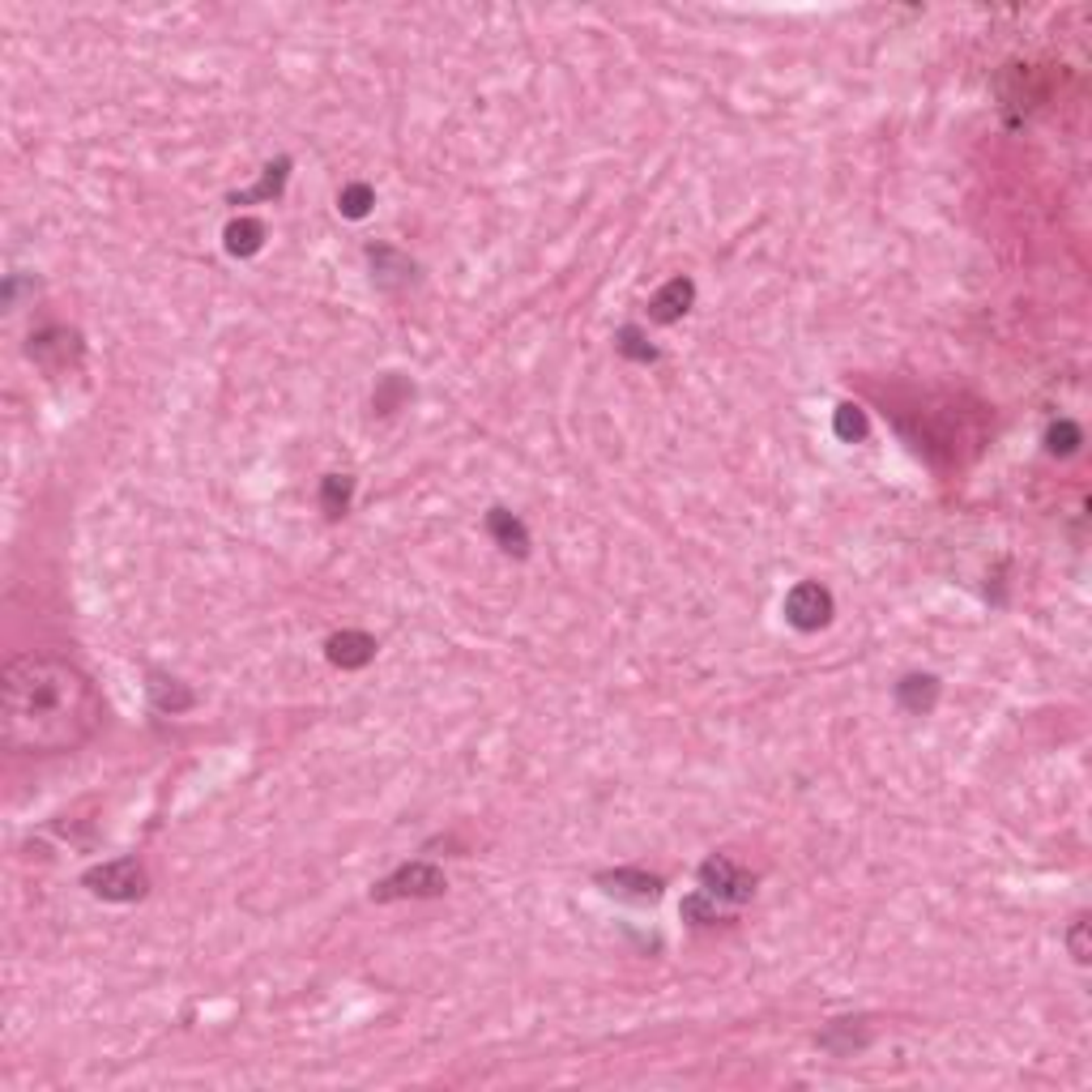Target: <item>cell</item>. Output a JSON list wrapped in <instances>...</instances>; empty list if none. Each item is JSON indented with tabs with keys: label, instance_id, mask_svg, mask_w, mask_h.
Masks as SVG:
<instances>
[{
	"label": "cell",
	"instance_id": "11",
	"mask_svg": "<svg viewBox=\"0 0 1092 1092\" xmlns=\"http://www.w3.org/2000/svg\"><path fill=\"white\" fill-rule=\"evenodd\" d=\"M487 533L504 546L508 556H529V529H525L521 516H512L508 508H491V512H487Z\"/></svg>",
	"mask_w": 1092,
	"mask_h": 1092
},
{
	"label": "cell",
	"instance_id": "16",
	"mask_svg": "<svg viewBox=\"0 0 1092 1092\" xmlns=\"http://www.w3.org/2000/svg\"><path fill=\"white\" fill-rule=\"evenodd\" d=\"M1079 427L1071 422V418H1058V422H1050V431H1046V449L1054 453V457H1071L1075 449H1079Z\"/></svg>",
	"mask_w": 1092,
	"mask_h": 1092
},
{
	"label": "cell",
	"instance_id": "22",
	"mask_svg": "<svg viewBox=\"0 0 1092 1092\" xmlns=\"http://www.w3.org/2000/svg\"><path fill=\"white\" fill-rule=\"evenodd\" d=\"M1067 943H1071V956H1075L1079 964H1088V922H1075L1071 935H1067Z\"/></svg>",
	"mask_w": 1092,
	"mask_h": 1092
},
{
	"label": "cell",
	"instance_id": "18",
	"mask_svg": "<svg viewBox=\"0 0 1092 1092\" xmlns=\"http://www.w3.org/2000/svg\"><path fill=\"white\" fill-rule=\"evenodd\" d=\"M866 431H870V422H866V410L862 406H836V435L845 445H853V440H866Z\"/></svg>",
	"mask_w": 1092,
	"mask_h": 1092
},
{
	"label": "cell",
	"instance_id": "9",
	"mask_svg": "<svg viewBox=\"0 0 1092 1092\" xmlns=\"http://www.w3.org/2000/svg\"><path fill=\"white\" fill-rule=\"evenodd\" d=\"M368 261H372V278H376V286H384V290L406 286V282L414 278V261H410V257H401V252H397V248H389V244L368 248Z\"/></svg>",
	"mask_w": 1092,
	"mask_h": 1092
},
{
	"label": "cell",
	"instance_id": "1",
	"mask_svg": "<svg viewBox=\"0 0 1092 1092\" xmlns=\"http://www.w3.org/2000/svg\"><path fill=\"white\" fill-rule=\"evenodd\" d=\"M102 696L86 671L64 658L26 653L5 666L0 683V726L5 742L26 755H64L94 738L102 726Z\"/></svg>",
	"mask_w": 1092,
	"mask_h": 1092
},
{
	"label": "cell",
	"instance_id": "5",
	"mask_svg": "<svg viewBox=\"0 0 1092 1092\" xmlns=\"http://www.w3.org/2000/svg\"><path fill=\"white\" fill-rule=\"evenodd\" d=\"M786 619H790V627H798V632H820V627H828V619H832V594H828L824 585H815V581L794 585L790 598H786Z\"/></svg>",
	"mask_w": 1092,
	"mask_h": 1092
},
{
	"label": "cell",
	"instance_id": "6",
	"mask_svg": "<svg viewBox=\"0 0 1092 1092\" xmlns=\"http://www.w3.org/2000/svg\"><path fill=\"white\" fill-rule=\"evenodd\" d=\"M696 303V282L692 278H671L648 303V320L653 324H675L679 316H688V307Z\"/></svg>",
	"mask_w": 1092,
	"mask_h": 1092
},
{
	"label": "cell",
	"instance_id": "14",
	"mask_svg": "<svg viewBox=\"0 0 1092 1092\" xmlns=\"http://www.w3.org/2000/svg\"><path fill=\"white\" fill-rule=\"evenodd\" d=\"M150 700H154V709H163V713H184V709H192V692H188L184 683L158 675V671L150 675Z\"/></svg>",
	"mask_w": 1092,
	"mask_h": 1092
},
{
	"label": "cell",
	"instance_id": "7",
	"mask_svg": "<svg viewBox=\"0 0 1092 1092\" xmlns=\"http://www.w3.org/2000/svg\"><path fill=\"white\" fill-rule=\"evenodd\" d=\"M324 653H330V662L334 666H342V671H359V666H368L372 658H376V640L368 636V632H338V636H330V644H324Z\"/></svg>",
	"mask_w": 1092,
	"mask_h": 1092
},
{
	"label": "cell",
	"instance_id": "8",
	"mask_svg": "<svg viewBox=\"0 0 1092 1092\" xmlns=\"http://www.w3.org/2000/svg\"><path fill=\"white\" fill-rule=\"evenodd\" d=\"M598 884L615 897H632V901H658L662 897V880L658 876H644V870H606L598 876Z\"/></svg>",
	"mask_w": 1092,
	"mask_h": 1092
},
{
	"label": "cell",
	"instance_id": "3",
	"mask_svg": "<svg viewBox=\"0 0 1092 1092\" xmlns=\"http://www.w3.org/2000/svg\"><path fill=\"white\" fill-rule=\"evenodd\" d=\"M700 892L713 901V905H742V901H751V892H755V880L747 876V870L738 866V862H730V858H709L704 866H700Z\"/></svg>",
	"mask_w": 1092,
	"mask_h": 1092
},
{
	"label": "cell",
	"instance_id": "15",
	"mask_svg": "<svg viewBox=\"0 0 1092 1092\" xmlns=\"http://www.w3.org/2000/svg\"><path fill=\"white\" fill-rule=\"evenodd\" d=\"M351 491H355V478H346V474H330L320 483V508H324V516H342L346 508H351Z\"/></svg>",
	"mask_w": 1092,
	"mask_h": 1092
},
{
	"label": "cell",
	"instance_id": "13",
	"mask_svg": "<svg viewBox=\"0 0 1092 1092\" xmlns=\"http://www.w3.org/2000/svg\"><path fill=\"white\" fill-rule=\"evenodd\" d=\"M223 236H227V252L231 257H257L261 244H265V223H257V218H236Z\"/></svg>",
	"mask_w": 1092,
	"mask_h": 1092
},
{
	"label": "cell",
	"instance_id": "21",
	"mask_svg": "<svg viewBox=\"0 0 1092 1092\" xmlns=\"http://www.w3.org/2000/svg\"><path fill=\"white\" fill-rule=\"evenodd\" d=\"M401 397H410V384H406V380H397V376H384V380H380V389H376V410H380V414H393Z\"/></svg>",
	"mask_w": 1092,
	"mask_h": 1092
},
{
	"label": "cell",
	"instance_id": "10",
	"mask_svg": "<svg viewBox=\"0 0 1092 1092\" xmlns=\"http://www.w3.org/2000/svg\"><path fill=\"white\" fill-rule=\"evenodd\" d=\"M31 355H35L43 368H64L73 355H81V342H77V334H69V330H43V334L31 338Z\"/></svg>",
	"mask_w": 1092,
	"mask_h": 1092
},
{
	"label": "cell",
	"instance_id": "17",
	"mask_svg": "<svg viewBox=\"0 0 1092 1092\" xmlns=\"http://www.w3.org/2000/svg\"><path fill=\"white\" fill-rule=\"evenodd\" d=\"M286 171H290V163H286V158L269 163V167H265V180H261L252 192L236 196V205H248V201H269V196H278V192H282V184H286Z\"/></svg>",
	"mask_w": 1092,
	"mask_h": 1092
},
{
	"label": "cell",
	"instance_id": "2",
	"mask_svg": "<svg viewBox=\"0 0 1092 1092\" xmlns=\"http://www.w3.org/2000/svg\"><path fill=\"white\" fill-rule=\"evenodd\" d=\"M81 884L94 892V897H102V901H142L146 897V888H150V880H146V866L137 862V858H112V862H102V866H90L86 876H81Z\"/></svg>",
	"mask_w": 1092,
	"mask_h": 1092
},
{
	"label": "cell",
	"instance_id": "4",
	"mask_svg": "<svg viewBox=\"0 0 1092 1092\" xmlns=\"http://www.w3.org/2000/svg\"><path fill=\"white\" fill-rule=\"evenodd\" d=\"M445 892V876L427 862H410L401 870H393L389 880H380L372 888V901H406V897H440Z\"/></svg>",
	"mask_w": 1092,
	"mask_h": 1092
},
{
	"label": "cell",
	"instance_id": "12",
	"mask_svg": "<svg viewBox=\"0 0 1092 1092\" xmlns=\"http://www.w3.org/2000/svg\"><path fill=\"white\" fill-rule=\"evenodd\" d=\"M897 700H901L909 713H930L935 700H939V679H935V675H909V679H901Z\"/></svg>",
	"mask_w": 1092,
	"mask_h": 1092
},
{
	"label": "cell",
	"instance_id": "20",
	"mask_svg": "<svg viewBox=\"0 0 1092 1092\" xmlns=\"http://www.w3.org/2000/svg\"><path fill=\"white\" fill-rule=\"evenodd\" d=\"M372 205H376V192H372L368 184H346V188L338 192V209H342L346 218H368Z\"/></svg>",
	"mask_w": 1092,
	"mask_h": 1092
},
{
	"label": "cell",
	"instance_id": "19",
	"mask_svg": "<svg viewBox=\"0 0 1092 1092\" xmlns=\"http://www.w3.org/2000/svg\"><path fill=\"white\" fill-rule=\"evenodd\" d=\"M615 346H619V355H627V359H636V363H653V359H658V351L644 342V334L636 330V324H623V330L615 334Z\"/></svg>",
	"mask_w": 1092,
	"mask_h": 1092
}]
</instances>
